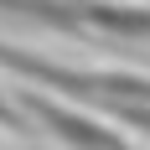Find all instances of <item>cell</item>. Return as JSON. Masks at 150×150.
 Masks as SVG:
<instances>
[{"instance_id": "6da1fadb", "label": "cell", "mask_w": 150, "mask_h": 150, "mask_svg": "<svg viewBox=\"0 0 150 150\" xmlns=\"http://www.w3.org/2000/svg\"><path fill=\"white\" fill-rule=\"evenodd\" d=\"M31 109L42 114V124L52 129V135L67 140L73 150H124L119 140L109 135V129H98L93 119H78V114H67V109H57V104H42V98H31Z\"/></svg>"}]
</instances>
